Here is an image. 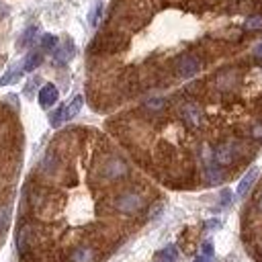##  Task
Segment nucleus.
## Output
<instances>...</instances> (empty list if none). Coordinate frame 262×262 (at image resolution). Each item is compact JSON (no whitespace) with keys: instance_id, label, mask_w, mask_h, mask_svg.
Returning <instances> with one entry per match:
<instances>
[{"instance_id":"obj_1","label":"nucleus","mask_w":262,"mask_h":262,"mask_svg":"<svg viewBox=\"0 0 262 262\" xmlns=\"http://www.w3.org/2000/svg\"><path fill=\"white\" fill-rule=\"evenodd\" d=\"M129 174V166L123 158L119 156H106L100 164H98V178L106 180V182H115L121 180Z\"/></svg>"},{"instance_id":"obj_2","label":"nucleus","mask_w":262,"mask_h":262,"mask_svg":"<svg viewBox=\"0 0 262 262\" xmlns=\"http://www.w3.org/2000/svg\"><path fill=\"white\" fill-rule=\"evenodd\" d=\"M143 205H145V201L137 190H123L113 201V207L123 215H135L143 209Z\"/></svg>"},{"instance_id":"obj_3","label":"nucleus","mask_w":262,"mask_h":262,"mask_svg":"<svg viewBox=\"0 0 262 262\" xmlns=\"http://www.w3.org/2000/svg\"><path fill=\"white\" fill-rule=\"evenodd\" d=\"M172 68H174L176 76H180V78H192L201 70V59L194 53H180V55L174 57Z\"/></svg>"},{"instance_id":"obj_4","label":"nucleus","mask_w":262,"mask_h":262,"mask_svg":"<svg viewBox=\"0 0 262 262\" xmlns=\"http://www.w3.org/2000/svg\"><path fill=\"white\" fill-rule=\"evenodd\" d=\"M239 156V143L237 141H221L215 149H213V160L219 166H229L237 160Z\"/></svg>"},{"instance_id":"obj_5","label":"nucleus","mask_w":262,"mask_h":262,"mask_svg":"<svg viewBox=\"0 0 262 262\" xmlns=\"http://www.w3.org/2000/svg\"><path fill=\"white\" fill-rule=\"evenodd\" d=\"M127 45V37L125 35H119V33H106V35H100L94 43V47H98L100 51H121L123 47Z\"/></svg>"},{"instance_id":"obj_6","label":"nucleus","mask_w":262,"mask_h":262,"mask_svg":"<svg viewBox=\"0 0 262 262\" xmlns=\"http://www.w3.org/2000/svg\"><path fill=\"white\" fill-rule=\"evenodd\" d=\"M33 246V225L23 223L16 231V250L20 256H25V252Z\"/></svg>"},{"instance_id":"obj_7","label":"nucleus","mask_w":262,"mask_h":262,"mask_svg":"<svg viewBox=\"0 0 262 262\" xmlns=\"http://www.w3.org/2000/svg\"><path fill=\"white\" fill-rule=\"evenodd\" d=\"M180 117H182V121H184L188 127H199V123H201V111H199V106L192 104V102L182 104Z\"/></svg>"},{"instance_id":"obj_8","label":"nucleus","mask_w":262,"mask_h":262,"mask_svg":"<svg viewBox=\"0 0 262 262\" xmlns=\"http://www.w3.org/2000/svg\"><path fill=\"white\" fill-rule=\"evenodd\" d=\"M237 84V72L235 70H223L215 78V86L219 90H231Z\"/></svg>"},{"instance_id":"obj_9","label":"nucleus","mask_w":262,"mask_h":262,"mask_svg":"<svg viewBox=\"0 0 262 262\" xmlns=\"http://www.w3.org/2000/svg\"><path fill=\"white\" fill-rule=\"evenodd\" d=\"M57 96H59L57 88H55L53 84H45V86H41V90H39V104H41L43 108H49V106H53V104L57 102Z\"/></svg>"},{"instance_id":"obj_10","label":"nucleus","mask_w":262,"mask_h":262,"mask_svg":"<svg viewBox=\"0 0 262 262\" xmlns=\"http://www.w3.org/2000/svg\"><path fill=\"white\" fill-rule=\"evenodd\" d=\"M205 180H207L209 184H217V182L223 180V170H221V166H219L215 160H207V156H205Z\"/></svg>"},{"instance_id":"obj_11","label":"nucleus","mask_w":262,"mask_h":262,"mask_svg":"<svg viewBox=\"0 0 262 262\" xmlns=\"http://www.w3.org/2000/svg\"><path fill=\"white\" fill-rule=\"evenodd\" d=\"M68 262H94V250L90 246H78L70 252Z\"/></svg>"},{"instance_id":"obj_12","label":"nucleus","mask_w":262,"mask_h":262,"mask_svg":"<svg viewBox=\"0 0 262 262\" xmlns=\"http://www.w3.org/2000/svg\"><path fill=\"white\" fill-rule=\"evenodd\" d=\"M256 178H258V168H250V170L242 176V180H239V184H237V196H246V194L250 192L252 184L256 182Z\"/></svg>"},{"instance_id":"obj_13","label":"nucleus","mask_w":262,"mask_h":262,"mask_svg":"<svg viewBox=\"0 0 262 262\" xmlns=\"http://www.w3.org/2000/svg\"><path fill=\"white\" fill-rule=\"evenodd\" d=\"M74 53H76L74 43H72L70 39H66V43H63V45L55 47V61H57V63H68V61L74 57Z\"/></svg>"},{"instance_id":"obj_14","label":"nucleus","mask_w":262,"mask_h":262,"mask_svg":"<svg viewBox=\"0 0 262 262\" xmlns=\"http://www.w3.org/2000/svg\"><path fill=\"white\" fill-rule=\"evenodd\" d=\"M41 61H43V53H41V51H31V53L25 57V61H23V70H25V72H33L35 68L41 66Z\"/></svg>"},{"instance_id":"obj_15","label":"nucleus","mask_w":262,"mask_h":262,"mask_svg":"<svg viewBox=\"0 0 262 262\" xmlns=\"http://www.w3.org/2000/svg\"><path fill=\"white\" fill-rule=\"evenodd\" d=\"M57 168H59V162H57L55 154H53V151L45 154V158H43V162H41V172H45V174H55Z\"/></svg>"},{"instance_id":"obj_16","label":"nucleus","mask_w":262,"mask_h":262,"mask_svg":"<svg viewBox=\"0 0 262 262\" xmlns=\"http://www.w3.org/2000/svg\"><path fill=\"white\" fill-rule=\"evenodd\" d=\"M82 104H84V98H82V94H78V96H74L72 98V102L66 106V113H63V119L68 121V119H74L78 113H80V108H82Z\"/></svg>"},{"instance_id":"obj_17","label":"nucleus","mask_w":262,"mask_h":262,"mask_svg":"<svg viewBox=\"0 0 262 262\" xmlns=\"http://www.w3.org/2000/svg\"><path fill=\"white\" fill-rule=\"evenodd\" d=\"M178 258V252H176V246H166L164 250H160L154 258V262H176Z\"/></svg>"},{"instance_id":"obj_18","label":"nucleus","mask_w":262,"mask_h":262,"mask_svg":"<svg viewBox=\"0 0 262 262\" xmlns=\"http://www.w3.org/2000/svg\"><path fill=\"white\" fill-rule=\"evenodd\" d=\"M244 29H246V31H262V16H260V14L248 16L246 23H244Z\"/></svg>"},{"instance_id":"obj_19","label":"nucleus","mask_w":262,"mask_h":262,"mask_svg":"<svg viewBox=\"0 0 262 262\" xmlns=\"http://www.w3.org/2000/svg\"><path fill=\"white\" fill-rule=\"evenodd\" d=\"M147 111H151V113H160V111H164L166 108V100L164 98H149V100H145V104H143Z\"/></svg>"},{"instance_id":"obj_20","label":"nucleus","mask_w":262,"mask_h":262,"mask_svg":"<svg viewBox=\"0 0 262 262\" xmlns=\"http://www.w3.org/2000/svg\"><path fill=\"white\" fill-rule=\"evenodd\" d=\"M23 72H25L23 68H12V70H8V72H6V74L0 78V86H4V84H10L12 80H18Z\"/></svg>"},{"instance_id":"obj_21","label":"nucleus","mask_w":262,"mask_h":262,"mask_svg":"<svg viewBox=\"0 0 262 262\" xmlns=\"http://www.w3.org/2000/svg\"><path fill=\"white\" fill-rule=\"evenodd\" d=\"M10 225V205H0V233Z\"/></svg>"},{"instance_id":"obj_22","label":"nucleus","mask_w":262,"mask_h":262,"mask_svg":"<svg viewBox=\"0 0 262 262\" xmlns=\"http://www.w3.org/2000/svg\"><path fill=\"white\" fill-rule=\"evenodd\" d=\"M100 14H102V2H94L92 10H90V25H92V27H96V25H98Z\"/></svg>"},{"instance_id":"obj_23","label":"nucleus","mask_w":262,"mask_h":262,"mask_svg":"<svg viewBox=\"0 0 262 262\" xmlns=\"http://www.w3.org/2000/svg\"><path fill=\"white\" fill-rule=\"evenodd\" d=\"M35 35H37V27H29V29L23 33V37H20V41H18V47L29 45V43L35 39Z\"/></svg>"},{"instance_id":"obj_24","label":"nucleus","mask_w":262,"mask_h":262,"mask_svg":"<svg viewBox=\"0 0 262 262\" xmlns=\"http://www.w3.org/2000/svg\"><path fill=\"white\" fill-rule=\"evenodd\" d=\"M41 47H43L45 51H47V49H55V47H57V37H55V35H49V33L43 35V37H41Z\"/></svg>"},{"instance_id":"obj_25","label":"nucleus","mask_w":262,"mask_h":262,"mask_svg":"<svg viewBox=\"0 0 262 262\" xmlns=\"http://www.w3.org/2000/svg\"><path fill=\"white\" fill-rule=\"evenodd\" d=\"M63 113H66V106H59V108H55V111L51 113V125H53V127H59V123L66 121V119H63Z\"/></svg>"},{"instance_id":"obj_26","label":"nucleus","mask_w":262,"mask_h":262,"mask_svg":"<svg viewBox=\"0 0 262 262\" xmlns=\"http://www.w3.org/2000/svg\"><path fill=\"white\" fill-rule=\"evenodd\" d=\"M201 254H205V256H213V242H205V244L201 246Z\"/></svg>"},{"instance_id":"obj_27","label":"nucleus","mask_w":262,"mask_h":262,"mask_svg":"<svg viewBox=\"0 0 262 262\" xmlns=\"http://www.w3.org/2000/svg\"><path fill=\"white\" fill-rule=\"evenodd\" d=\"M192 262H215V258H213V256H205V254H201V256H196Z\"/></svg>"},{"instance_id":"obj_28","label":"nucleus","mask_w":262,"mask_h":262,"mask_svg":"<svg viewBox=\"0 0 262 262\" xmlns=\"http://www.w3.org/2000/svg\"><path fill=\"white\" fill-rule=\"evenodd\" d=\"M252 135H254V137H258V139H262V125H254Z\"/></svg>"},{"instance_id":"obj_29","label":"nucleus","mask_w":262,"mask_h":262,"mask_svg":"<svg viewBox=\"0 0 262 262\" xmlns=\"http://www.w3.org/2000/svg\"><path fill=\"white\" fill-rule=\"evenodd\" d=\"M8 14V8L6 6H0V16H6Z\"/></svg>"},{"instance_id":"obj_30","label":"nucleus","mask_w":262,"mask_h":262,"mask_svg":"<svg viewBox=\"0 0 262 262\" xmlns=\"http://www.w3.org/2000/svg\"><path fill=\"white\" fill-rule=\"evenodd\" d=\"M258 209H260V213H262V194H260V199H258Z\"/></svg>"},{"instance_id":"obj_31","label":"nucleus","mask_w":262,"mask_h":262,"mask_svg":"<svg viewBox=\"0 0 262 262\" xmlns=\"http://www.w3.org/2000/svg\"><path fill=\"white\" fill-rule=\"evenodd\" d=\"M256 53H258V57H262V45L258 47V51H256Z\"/></svg>"}]
</instances>
